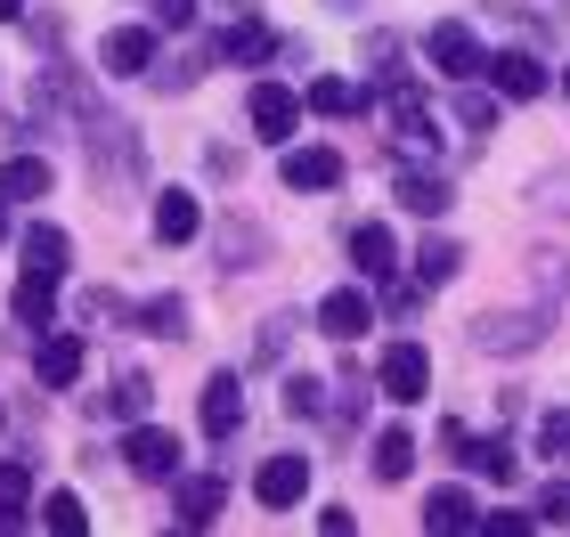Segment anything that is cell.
Instances as JSON below:
<instances>
[{
    "label": "cell",
    "instance_id": "obj_1",
    "mask_svg": "<svg viewBox=\"0 0 570 537\" xmlns=\"http://www.w3.org/2000/svg\"><path fill=\"white\" fill-rule=\"evenodd\" d=\"M424 58L440 66V73H449V82H473V73L489 66V49H481V33H473V24H432V41H424Z\"/></svg>",
    "mask_w": 570,
    "mask_h": 537
},
{
    "label": "cell",
    "instance_id": "obj_2",
    "mask_svg": "<svg viewBox=\"0 0 570 537\" xmlns=\"http://www.w3.org/2000/svg\"><path fill=\"white\" fill-rule=\"evenodd\" d=\"M375 391L383 399H424L432 391V358H424V342H392V350H383V367H375Z\"/></svg>",
    "mask_w": 570,
    "mask_h": 537
},
{
    "label": "cell",
    "instance_id": "obj_3",
    "mask_svg": "<svg viewBox=\"0 0 570 537\" xmlns=\"http://www.w3.org/2000/svg\"><path fill=\"white\" fill-rule=\"evenodd\" d=\"M245 115H253V131H262L269 147H285V139L302 131V90H285V82H253Z\"/></svg>",
    "mask_w": 570,
    "mask_h": 537
},
{
    "label": "cell",
    "instance_id": "obj_4",
    "mask_svg": "<svg viewBox=\"0 0 570 537\" xmlns=\"http://www.w3.org/2000/svg\"><path fill=\"white\" fill-rule=\"evenodd\" d=\"M122 465H131L139 480H171L179 473V440L164 424H131V440H122Z\"/></svg>",
    "mask_w": 570,
    "mask_h": 537
},
{
    "label": "cell",
    "instance_id": "obj_5",
    "mask_svg": "<svg viewBox=\"0 0 570 537\" xmlns=\"http://www.w3.org/2000/svg\"><path fill=\"white\" fill-rule=\"evenodd\" d=\"M309 489V456H269L262 473H253V497L269 505V514H285V505H302Z\"/></svg>",
    "mask_w": 570,
    "mask_h": 537
},
{
    "label": "cell",
    "instance_id": "obj_6",
    "mask_svg": "<svg viewBox=\"0 0 570 537\" xmlns=\"http://www.w3.org/2000/svg\"><path fill=\"white\" fill-rule=\"evenodd\" d=\"M318 326H326L334 342H358V335H367V326H375V301L358 294V286H334V294L318 301Z\"/></svg>",
    "mask_w": 570,
    "mask_h": 537
},
{
    "label": "cell",
    "instance_id": "obj_7",
    "mask_svg": "<svg viewBox=\"0 0 570 537\" xmlns=\"http://www.w3.org/2000/svg\"><path fill=\"white\" fill-rule=\"evenodd\" d=\"M196 416H204V431H213V440H228V431L245 424V391H237V375H213V382H204Z\"/></svg>",
    "mask_w": 570,
    "mask_h": 537
},
{
    "label": "cell",
    "instance_id": "obj_8",
    "mask_svg": "<svg viewBox=\"0 0 570 537\" xmlns=\"http://www.w3.org/2000/svg\"><path fill=\"white\" fill-rule=\"evenodd\" d=\"M220 497H228V480H220V473L179 480V505H171V514H179V529H213V521H220Z\"/></svg>",
    "mask_w": 570,
    "mask_h": 537
},
{
    "label": "cell",
    "instance_id": "obj_9",
    "mask_svg": "<svg viewBox=\"0 0 570 537\" xmlns=\"http://www.w3.org/2000/svg\"><path fill=\"white\" fill-rule=\"evenodd\" d=\"M489 82H498V98H538L547 90V66H538L530 49H498V58H489Z\"/></svg>",
    "mask_w": 570,
    "mask_h": 537
},
{
    "label": "cell",
    "instance_id": "obj_10",
    "mask_svg": "<svg viewBox=\"0 0 570 537\" xmlns=\"http://www.w3.org/2000/svg\"><path fill=\"white\" fill-rule=\"evenodd\" d=\"M147 58H155L147 24H115V33L98 41V66H107V73H147Z\"/></svg>",
    "mask_w": 570,
    "mask_h": 537
},
{
    "label": "cell",
    "instance_id": "obj_11",
    "mask_svg": "<svg viewBox=\"0 0 570 537\" xmlns=\"http://www.w3.org/2000/svg\"><path fill=\"white\" fill-rule=\"evenodd\" d=\"M334 179H343V156H334V147H285V188H334Z\"/></svg>",
    "mask_w": 570,
    "mask_h": 537
},
{
    "label": "cell",
    "instance_id": "obj_12",
    "mask_svg": "<svg viewBox=\"0 0 570 537\" xmlns=\"http://www.w3.org/2000/svg\"><path fill=\"white\" fill-rule=\"evenodd\" d=\"M196 228H204V212H196L188 188H164V196H155V237H164V245H196Z\"/></svg>",
    "mask_w": 570,
    "mask_h": 537
},
{
    "label": "cell",
    "instance_id": "obj_13",
    "mask_svg": "<svg viewBox=\"0 0 570 537\" xmlns=\"http://www.w3.org/2000/svg\"><path fill=\"white\" fill-rule=\"evenodd\" d=\"M351 261H358V277H392V261H400L392 228H383V220H358V228H351Z\"/></svg>",
    "mask_w": 570,
    "mask_h": 537
},
{
    "label": "cell",
    "instance_id": "obj_14",
    "mask_svg": "<svg viewBox=\"0 0 570 537\" xmlns=\"http://www.w3.org/2000/svg\"><path fill=\"white\" fill-rule=\"evenodd\" d=\"M424 529L432 537H456V529H481V505L464 497V489H432L424 497Z\"/></svg>",
    "mask_w": 570,
    "mask_h": 537
},
{
    "label": "cell",
    "instance_id": "obj_15",
    "mask_svg": "<svg viewBox=\"0 0 570 537\" xmlns=\"http://www.w3.org/2000/svg\"><path fill=\"white\" fill-rule=\"evenodd\" d=\"M49 196V163L41 156H9L0 163V203H41Z\"/></svg>",
    "mask_w": 570,
    "mask_h": 537
},
{
    "label": "cell",
    "instance_id": "obj_16",
    "mask_svg": "<svg viewBox=\"0 0 570 537\" xmlns=\"http://www.w3.org/2000/svg\"><path fill=\"white\" fill-rule=\"evenodd\" d=\"M33 375L49 382V391H66V382L82 375V342H73V335H49V342L33 350Z\"/></svg>",
    "mask_w": 570,
    "mask_h": 537
},
{
    "label": "cell",
    "instance_id": "obj_17",
    "mask_svg": "<svg viewBox=\"0 0 570 537\" xmlns=\"http://www.w3.org/2000/svg\"><path fill=\"white\" fill-rule=\"evenodd\" d=\"M213 58H228V66H262V58H277V33H269V24H228Z\"/></svg>",
    "mask_w": 570,
    "mask_h": 537
},
{
    "label": "cell",
    "instance_id": "obj_18",
    "mask_svg": "<svg viewBox=\"0 0 570 537\" xmlns=\"http://www.w3.org/2000/svg\"><path fill=\"white\" fill-rule=\"evenodd\" d=\"M302 107H309V115H358V107H367V90L343 82V73H318V82L302 90Z\"/></svg>",
    "mask_w": 570,
    "mask_h": 537
},
{
    "label": "cell",
    "instance_id": "obj_19",
    "mask_svg": "<svg viewBox=\"0 0 570 537\" xmlns=\"http://www.w3.org/2000/svg\"><path fill=\"white\" fill-rule=\"evenodd\" d=\"M400 203H407V212H449V179H440V171H400V188H392Z\"/></svg>",
    "mask_w": 570,
    "mask_h": 537
},
{
    "label": "cell",
    "instance_id": "obj_20",
    "mask_svg": "<svg viewBox=\"0 0 570 537\" xmlns=\"http://www.w3.org/2000/svg\"><path fill=\"white\" fill-rule=\"evenodd\" d=\"M24 505H33V465H0V529H17L24 521Z\"/></svg>",
    "mask_w": 570,
    "mask_h": 537
},
{
    "label": "cell",
    "instance_id": "obj_21",
    "mask_svg": "<svg viewBox=\"0 0 570 537\" xmlns=\"http://www.w3.org/2000/svg\"><path fill=\"white\" fill-rule=\"evenodd\" d=\"M17 326H24V335H41V326H49V269H24L17 277Z\"/></svg>",
    "mask_w": 570,
    "mask_h": 537
},
{
    "label": "cell",
    "instance_id": "obj_22",
    "mask_svg": "<svg viewBox=\"0 0 570 537\" xmlns=\"http://www.w3.org/2000/svg\"><path fill=\"white\" fill-rule=\"evenodd\" d=\"M416 473V431H383L375 440V480H407Z\"/></svg>",
    "mask_w": 570,
    "mask_h": 537
},
{
    "label": "cell",
    "instance_id": "obj_23",
    "mask_svg": "<svg viewBox=\"0 0 570 537\" xmlns=\"http://www.w3.org/2000/svg\"><path fill=\"white\" fill-rule=\"evenodd\" d=\"M139 326H147V335H164V342H179V335H188V301H179V294L147 301V310H139Z\"/></svg>",
    "mask_w": 570,
    "mask_h": 537
},
{
    "label": "cell",
    "instance_id": "obj_24",
    "mask_svg": "<svg viewBox=\"0 0 570 537\" xmlns=\"http://www.w3.org/2000/svg\"><path fill=\"white\" fill-rule=\"evenodd\" d=\"M24 269H49V277L66 269V237L58 228H24Z\"/></svg>",
    "mask_w": 570,
    "mask_h": 537
},
{
    "label": "cell",
    "instance_id": "obj_25",
    "mask_svg": "<svg viewBox=\"0 0 570 537\" xmlns=\"http://www.w3.org/2000/svg\"><path fill=\"white\" fill-rule=\"evenodd\" d=\"M456 261H464V245H449V237L416 245V277H424V286H440V277H456Z\"/></svg>",
    "mask_w": 570,
    "mask_h": 537
},
{
    "label": "cell",
    "instance_id": "obj_26",
    "mask_svg": "<svg viewBox=\"0 0 570 537\" xmlns=\"http://www.w3.org/2000/svg\"><path fill=\"white\" fill-rule=\"evenodd\" d=\"M41 521L58 529V537H82V529H90V514H82V497H73V489L49 497V505H41Z\"/></svg>",
    "mask_w": 570,
    "mask_h": 537
},
{
    "label": "cell",
    "instance_id": "obj_27",
    "mask_svg": "<svg viewBox=\"0 0 570 537\" xmlns=\"http://www.w3.org/2000/svg\"><path fill=\"white\" fill-rule=\"evenodd\" d=\"M107 407H115V416H147V407H155V382H147V375H122Z\"/></svg>",
    "mask_w": 570,
    "mask_h": 537
},
{
    "label": "cell",
    "instance_id": "obj_28",
    "mask_svg": "<svg viewBox=\"0 0 570 537\" xmlns=\"http://www.w3.org/2000/svg\"><path fill=\"white\" fill-rule=\"evenodd\" d=\"M473 465L489 480H513V440H473Z\"/></svg>",
    "mask_w": 570,
    "mask_h": 537
},
{
    "label": "cell",
    "instance_id": "obj_29",
    "mask_svg": "<svg viewBox=\"0 0 570 537\" xmlns=\"http://www.w3.org/2000/svg\"><path fill=\"white\" fill-rule=\"evenodd\" d=\"M285 407H294V416H318V375H294V382H285Z\"/></svg>",
    "mask_w": 570,
    "mask_h": 537
},
{
    "label": "cell",
    "instance_id": "obj_30",
    "mask_svg": "<svg viewBox=\"0 0 570 537\" xmlns=\"http://www.w3.org/2000/svg\"><path fill=\"white\" fill-rule=\"evenodd\" d=\"M464 122H473V131H498V98H481V90H464Z\"/></svg>",
    "mask_w": 570,
    "mask_h": 537
},
{
    "label": "cell",
    "instance_id": "obj_31",
    "mask_svg": "<svg viewBox=\"0 0 570 537\" xmlns=\"http://www.w3.org/2000/svg\"><path fill=\"white\" fill-rule=\"evenodd\" d=\"M538 448H547V456H570V416H547V424H538Z\"/></svg>",
    "mask_w": 570,
    "mask_h": 537
},
{
    "label": "cell",
    "instance_id": "obj_32",
    "mask_svg": "<svg viewBox=\"0 0 570 537\" xmlns=\"http://www.w3.org/2000/svg\"><path fill=\"white\" fill-rule=\"evenodd\" d=\"M481 529H498V537H530L538 514H481Z\"/></svg>",
    "mask_w": 570,
    "mask_h": 537
},
{
    "label": "cell",
    "instance_id": "obj_33",
    "mask_svg": "<svg viewBox=\"0 0 570 537\" xmlns=\"http://www.w3.org/2000/svg\"><path fill=\"white\" fill-rule=\"evenodd\" d=\"M538 521H547V529H570V489H547V505H538Z\"/></svg>",
    "mask_w": 570,
    "mask_h": 537
},
{
    "label": "cell",
    "instance_id": "obj_34",
    "mask_svg": "<svg viewBox=\"0 0 570 537\" xmlns=\"http://www.w3.org/2000/svg\"><path fill=\"white\" fill-rule=\"evenodd\" d=\"M188 17H196V0H155V24H171V33H179Z\"/></svg>",
    "mask_w": 570,
    "mask_h": 537
},
{
    "label": "cell",
    "instance_id": "obj_35",
    "mask_svg": "<svg viewBox=\"0 0 570 537\" xmlns=\"http://www.w3.org/2000/svg\"><path fill=\"white\" fill-rule=\"evenodd\" d=\"M24 17V0H0V24H17Z\"/></svg>",
    "mask_w": 570,
    "mask_h": 537
},
{
    "label": "cell",
    "instance_id": "obj_36",
    "mask_svg": "<svg viewBox=\"0 0 570 537\" xmlns=\"http://www.w3.org/2000/svg\"><path fill=\"white\" fill-rule=\"evenodd\" d=\"M0 237H9V212H0Z\"/></svg>",
    "mask_w": 570,
    "mask_h": 537
},
{
    "label": "cell",
    "instance_id": "obj_37",
    "mask_svg": "<svg viewBox=\"0 0 570 537\" xmlns=\"http://www.w3.org/2000/svg\"><path fill=\"white\" fill-rule=\"evenodd\" d=\"M562 90H570V73H562Z\"/></svg>",
    "mask_w": 570,
    "mask_h": 537
}]
</instances>
